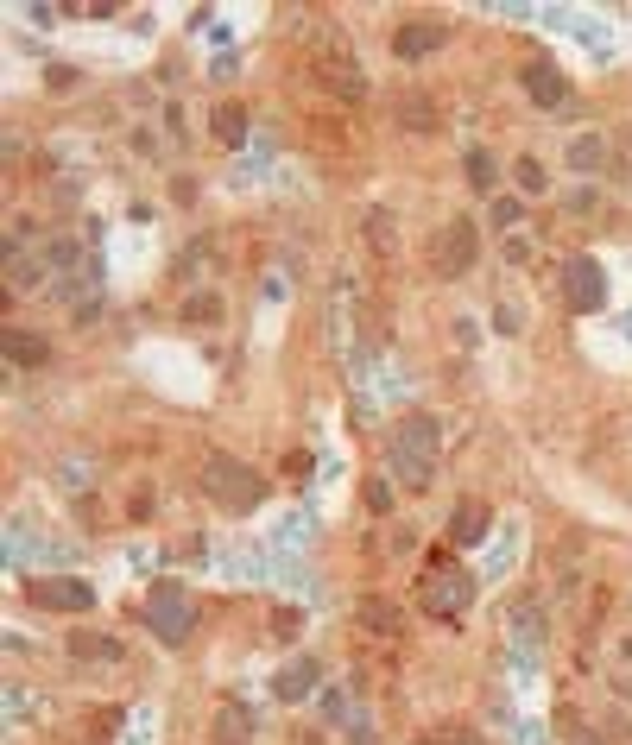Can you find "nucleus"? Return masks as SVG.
Returning a JSON list of instances; mask_svg holds the SVG:
<instances>
[{"mask_svg": "<svg viewBox=\"0 0 632 745\" xmlns=\"http://www.w3.org/2000/svg\"><path fill=\"white\" fill-rule=\"evenodd\" d=\"M437 461H443V424L430 411H411L405 424H392L386 436V468H392V487L405 493H424L437 480Z\"/></svg>", "mask_w": 632, "mask_h": 745, "instance_id": "nucleus-1", "label": "nucleus"}, {"mask_svg": "<svg viewBox=\"0 0 632 745\" xmlns=\"http://www.w3.org/2000/svg\"><path fill=\"white\" fill-rule=\"evenodd\" d=\"M196 487H203V499L222 506V512H253L266 499V480L253 474V461H234V455H209L203 474H196Z\"/></svg>", "mask_w": 632, "mask_h": 745, "instance_id": "nucleus-2", "label": "nucleus"}, {"mask_svg": "<svg viewBox=\"0 0 632 745\" xmlns=\"http://www.w3.org/2000/svg\"><path fill=\"white\" fill-rule=\"evenodd\" d=\"M468 600H474V575L456 569V556H430V575H424V588H418V613H430V619H462Z\"/></svg>", "mask_w": 632, "mask_h": 745, "instance_id": "nucleus-3", "label": "nucleus"}, {"mask_svg": "<svg viewBox=\"0 0 632 745\" xmlns=\"http://www.w3.org/2000/svg\"><path fill=\"white\" fill-rule=\"evenodd\" d=\"M146 626H152V638H165V644H184L190 632H196V600H190V588L184 581H152V594H146Z\"/></svg>", "mask_w": 632, "mask_h": 745, "instance_id": "nucleus-4", "label": "nucleus"}, {"mask_svg": "<svg viewBox=\"0 0 632 745\" xmlns=\"http://www.w3.org/2000/svg\"><path fill=\"white\" fill-rule=\"evenodd\" d=\"M557 291H563V304L576 310V316H595V310L607 304V272H601V259L569 253L563 266H557Z\"/></svg>", "mask_w": 632, "mask_h": 745, "instance_id": "nucleus-5", "label": "nucleus"}, {"mask_svg": "<svg viewBox=\"0 0 632 745\" xmlns=\"http://www.w3.org/2000/svg\"><path fill=\"white\" fill-rule=\"evenodd\" d=\"M474 259H481V228H474L468 215L443 221V234L430 240V266H437L443 278H468V272H474Z\"/></svg>", "mask_w": 632, "mask_h": 745, "instance_id": "nucleus-6", "label": "nucleus"}, {"mask_svg": "<svg viewBox=\"0 0 632 745\" xmlns=\"http://www.w3.org/2000/svg\"><path fill=\"white\" fill-rule=\"evenodd\" d=\"M310 76L335 95V102H361V95H367V76H361V64H354L342 45H323V51H316V57H310Z\"/></svg>", "mask_w": 632, "mask_h": 745, "instance_id": "nucleus-7", "label": "nucleus"}, {"mask_svg": "<svg viewBox=\"0 0 632 745\" xmlns=\"http://www.w3.org/2000/svg\"><path fill=\"white\" fill-rule=\"evenodd\" d=\"M519 89L531 95V108H544V114H563L569 95H576V89H569V76L550 64V57H531V64L519 70Z\"/></svg>", "mask_w": 632, "mask_h": 745, "instance_id": "nucleus-8", "label": "nucleus"}, {"mask_svg": "<svg viewBox=\"0 0 632 745\" xmlns=\"http://www.w3.org/2000/svg\"><path fill=\"white\" fill-rule=\"evenodd\" d=\"M449 51V26H437V19H405L399 32H392V57L399 64H424V57Z\"/></svg>", "mask_w": 632, "mask_h": 745, "instance_id": "nucleus-9", "label": "nucleus"}, {"mask_svg": "<svg viewBox=\"0 0 632 745\" xmlns=\"http://www.w3.org/2000/svg\"><path fill=\"white\" fill-rule=\"evenodd\" d=\"M32 600H38V607H57V613H89V607H95L89 581H64V575L32 581Z\"/></svg>", "mask_w": 632, "mask_h": 745, "instance_id": "nucleus-10", "label": "nucleus"}, {"mask_svg": "<svg viewBox=\"0 0 632 745\" xmlns=\"http://www.w3.org/2000/svg\"><path fill=\"white\" fill-rule=\"evenodd\" d=\"M64 651L70 657H83V663H121L127 657V644L114 638V632H95V626H76L70 638H64Z\"/></svg>", "mask_w": 632, "mask_h": 745, "instance_id": "nucleus-11", "label": "nucleus"}, {"mask_svg": "<svg viewBox=\"0 0 632 745\" xmlns=\"http://www.w3.org/2000/svg\"><path fill=\"white\" fill-rule=\"evenodd\" d=\"M0 354H7L13 367H45V360H51V341L32 335V329H0Z\"/></svg>", "mask_w": 632, "mask_h": 745, "instance_id": "nucleus-12", "label": "nucleus"}, {"mask_svg": "<svg viewBox=\"0 0 632 745\" xmlns=\"http://www.w3.org/2000/svg\"><path fill=\"white\" fill-rule=\"evenodd\" d=\"M487 531H493V512L481 506V499H462L456 518H449V543H462V550H468V543H481Z\"/></svg>", "mask_w": 632, "mask_h": 745, "instance_id": "nucleus-13", "label": "nucleus"}, {"mask_svg": "<svg viewBox=\"0 0 632 745\" xmlns=\"http://www.w3.org/2000/svg\"><path fill=\"white\" fill-rule=\"evenodd\" d=\"M569 171H601L607 158H614V146H607V133H582V139H569Z\"/></svg>", "mask_w": 632, "mask_h": 745, "instance_id": "nucleus-14", "label": "nucleus"}, {"mask_svg": "<svg viewBox=\"0 0 632 745\" xmlns=\"http://www.w3.org/2000/svg\"><path fill=\"white\" fill-rule=\"evenodd\" d=\"M247 739H253V714L241 701H228V708L215 714V745H247Z\"/></svg>", "mask_w": 632, "mask_h": 745, "instance_id": "nucleus-15", "label": "nucleus"}, {"mask_svg": "<svg viewBox=\"0 0 632 745\" xmlns=\"http://www.w3.org/2000/svg\"><path fill=\"white\" fill-rule=\"evenodd\" d=\"M209 127H215L222 146H241V139H247V108H241V102H222V108L209 114Z\"/></svg>", "mask_w": 632, "mask_h": 745, "instance_id": "nucleus-16", "label": "nucleus"}, {"mask_svg": "<svg viewBox=\"0 0 632 745\" xmlns=\"http://www.w3.org/2000/svg\"><path fill=\"white\" fill-rule=\"evenodd\" d=\"M557 733H563L569 745H607V733L588 727V714H582V708H557Z\"/></svg>", "mask_w": 632, "mask_h": 745, "instance_id": "nucleus-17", "label": "nucleus"}, {"mask_svg": "<svg viewBox=\"0 0 632 745\" xmlns=\"http://www.w3.org/2000/svg\"><path fill=\"white\" fill-rule=\"evenodd\" d=\"M399 127H411V133H437V102H430V95H411V102H399Z\"/></svg>", "mask_w": 632, "mask_h": 745, "instance_id": "nucleus-18", "label": "nucleus"}, {"mask_svg": "<svg viewBox=\"0 0 632 745\" xmlns=\"http://www.w3.org/2000/svg\"><path fill=\"white\" fill-rule=\"evenodd\" d=\"M310 689H316V663H310V657L291 663V670L279 676V695H285V701H298V695H310Z\"/></svg>", "mask_w": 632, "mask_h": 745, "instance_id": "nucleus-19", "label": "nucleus"}, {"mask_svg": "<svg viewBox=\"0 0 632 745\" xmlns=\"http://www.w3.org/2000/svg\"><path fill=\"white\" fill-rule=\"evenodd\" d=\"M184 322H222V297H215V291L184 297Z\"/></svg>", "mask_w": 632, "mask_h": 745, "instance_id": "nucleus-20", "label": "nucleus"}, {"mask_svg": "<svg viewBox=\"0 0 632 745\" xmlns=\"http://www.w3.org/2000/svg\"><path fill=\"white\" fill-rule=\"evenodd\" d=\"M519 221H525V203H519V196H493V228L512 234Z\"/></svg>", "mask_w": 632, "mask_h": 745, "instance_id": "nucleus-21", "label": "nucleus"}, {"mask_svg": "<svg viewBox=\"0 0 632 745\" xmlns=\"http://www.w3.org/2000/svg\"><path fill=\"white\" fill-rule=\"evenodd\" d=\"M493 177H500V171H493V152L474 146V152H468V184H474V190H493Z\"/></svg>", "mask_w": 632, "mask_h": 745, "instance_id": "nucleus-22", "label": "nucleus"}, {"mask_svg": "<svg viewBox=\"0 0 632 745\" xmlns=\"http://www.w3.org/2000/svg\"><path fill=\"white\" fill-rule=\"evenodd\" d=\"M361 626H367V632H399V619H392L386 600H367V607H361Z\"/></svg>", "mask_w": 632, "mask_h": 745, "instance_id": "nucleus-23", "label": "nucleus"}, {"mask_svg": "<svg viewBox=\"0 0 632 745\" xmlns=\"http://www.w3.org/2000/svg\"><path fill=\"white\" fill-rule=\"evenodd\" d=\"M392 499H399V493H392V480H367V512L373 518H392Z\"/></svg>", "mask_w": 632, "mask_h": 745, "instance_id": "nucleus-24", "label": "nucleus"}, {"mask_svg": "<svg viewBox=\"0 0 632 745\" xmlns=\"http://www.w3.org/2000/svg\"><path fill=\"white\" fill-rule=\"evenodd\" d=\"M512 177H519V190H544V184H550V171L538 165V158H519V165H512Z\"/></svg>", "mask_w": 632, "mask_h": 745, "instance_id": "nucleus-25", "label": "nucleus"}, {"mask_svg": "<svg viewBox=\"0 0 632 745\" xmlns=\"http://www.w3.org/2000/svg\"><path fill=\"white\" fill-rule=\"evenodd\" d=\"M367 234H373V247L386 253V240H392V221H386V209H373V215H367Z\"/></svg>", "mask_w": 632, "mask_h": 745, "instance_id": "nucleus-26", "label": "nucleus"}, {"mask_svg": "<svg viewBox=\"0 0 632 745\" xmlns=\"http://www.w3.org/2000/svg\"><path fill=\"white\" fill-rule=\"evenodd\" d=\"M430 745H481V739H474L468 727H437V733H430Z\"/></svg>", "mask_w": 632, "mask_h": 745, "instance_id": "nucleus-27", "label": "nucleus"}, {"mask_svg": "<svg viewBox=\"0 0 632 745\" xmlns=\"http://www.w3.org/2000/svg\"><path fill=\"white\" fill-rule=\"evenodd\" d=\"M285 480H310V455H304V449L285 455Z\"/></svg>", "mask_w": 632, "mask_h": 745, "instance_id": "nucleus-28", "label": "nucleus"}, {"mask_svg": "<svg viewBox=\"0 0 632 745\" xmlns=\"http://www.w3.org/2000/svg\"><path fill=\"white\" fill-rule=\"evenodd\" d=\"M607 689H614V695L626 701V708H632V676H614V682H607Z\"/></svg>", "mask_w": 632, "mask_h": 745, "instance_id": "nucleus-29", "label": "nucleus"}, {"mask_svg": "<svg viewBox=\"0 0 632 745\" xmlns=\"http://www.w3.org/2000/svg\"><path fill=\"white\" fill-rule=\"evenodd\" d=\"M620 657H626V663H632V638H626V644H620Z\"/></svg>", "mask_w": 632, "mask_h": 745, "instance_id": "nucleus-30", "label": "nucleus"}]
</instances>
